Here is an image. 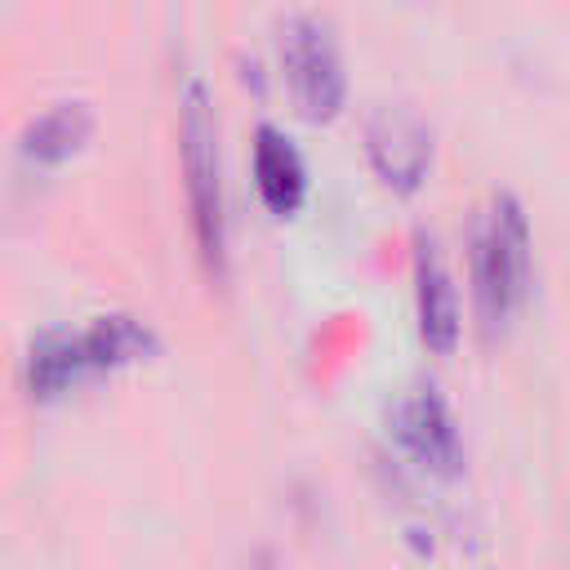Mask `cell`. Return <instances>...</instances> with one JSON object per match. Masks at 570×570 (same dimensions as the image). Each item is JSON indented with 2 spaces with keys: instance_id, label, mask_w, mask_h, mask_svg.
Returning <instances> with one entry per match:
<instances>
[{
  "instance_id": "9",
  "label": "cell",
  "mask_w": 570,
  "mask_h": 570,
  "mask_svg": "<svg viewBox=\"0 0 570 570\" xmlns=\"http://www.w3.org/2000/svg\"><path fill=\"white\" fill-rule=\"evenodd\" d=\"M76 347H80V361H85V374H102V370H125L142 356L156 352V334L134 321V316H98L85 334H76Z\"/></svg>"
},
{
  "instance_id": "8",
  "label": "cell",
  "mask_w": 570,
  "mask_h": 570,
  "mask_svg": "<svg viewBox=\"0 0 570 570\" xmlns=\"http://www.w3.org/2000/svg\"><path fill=\"white\" fill-rule=\"evenodd\" d=\"M254 178H258V196L276 218L298 214L303 196H307V169L298 160V151L289 147V138L272 125L258 129L254 142Z\"/></svg>"
},
{
  "instance_id": "6",
  "label": "cell",
  "mask_w": 570,
  "mask_h": 570,
  "mask_svg": "<svg viewBox=\"0 0 570 570\" xmlns=\"http://www.w3.org/2000/svg\"><path fill=\"white\" fill-rule=\"evenodd\" d=\"M414 312H419V338L436 356H450L463 334V307H459L454 276L432 240L414 245Z\"/></svg>"
},
{
  "instance_id": "2",
  "label": "cell",
  "mask_w": 570,
  "mask_h": 570,
  "mask_svg": "<svg viewBox=\"0 0 570 570\" xmlns=\"http://www.w3.org/2000/svg\"><path fill=\"white\" fill-rule=\"evenodd\" d=\"M178 147H183V178L191 200L196 249L209 276L227 272V209H223V160H218V120L209 89L191 76L178 94Z\"/></svg>"
},
{
  "instance_id": "3",
  "label": "cell",
  "mask_w": 570,
  "mask_h": 570,
  "mask_svg": "<svg viewBox=\"0 0 570 570\" xmlns=\"http://www.w3.org/2000/svg\"><path fill=\"white\" fill-rule=\"evenodd\" d=\"M281 71L303 120L330 125L347 102V71L321 18H289L281 31Z\"/></svg>"
},
{
  "instance_id": "7",
  "label": "cell",
  "mask_w": 570,
  "mask_h": 570,
  "mask_svg": "<svg viewBox=\"0 0 570 570\" xmlns=\"http://www.w3.org/2000/svg\"><path fill=\"white\" fill-rule=\"evenodd\" d=\"M94 138V107L80 102V98H67V102H53L49 111H40L27 129H22V160L31 165H62L71 156H80Z\"/></svg>"
},
{
  "instance_id": "4",
  "label": "cell",
  "mask_w": 570,
  "mask_h": 570,
  "mask_svg": "<svg viewBox=\"0 0 570 570\" xmlns=\"http://www.w3.org/2000/svg\"><path fill=\"white\" fill-rule=\"evenodd\" d=\"M392 441L423 476H432V481H459L463 476L468 450H463L459 423H454L441 392H432V387L405 392L392 410Z\"/></svg>"
},
{
  "instance_id": "1",
  "label": "cell",
  "mask_w": 570,
  "mask_h": 570,
  "mask_svg": "<svg viewBox=\"0 0 570 570\" xmlns=\"http://www.w3.org/2000/svg\"><path fill=\"white\" fill-rule=\"evenodd\" d=\"M472 298L485 334H499L530 298V223L517 196H494L472 227Z\"/></svg>"
},
{
  "instance_id": "5",
  "label": "cell",
  "mask_w": 570,
  "mask_h": 570,
  "mask_svg": "<svg viewBox=\"0 0 570 570\" xmlns=\"http://www.w3.org/2000/svg\"><path fill=\"white\" fill-rule=\"evenodd\" d=\"M365 160L387 191L414 196L432 169V125L405 102L374 107L365 120Z\"/></svg>"
},
{
  "instance_id": "10",
  "label": "cell",
  "mask_w": 570,
  "mask_h": 570,
  "mask_svg": "<svg viewBox=\"0 0 570 570\" xmlns=\"http://www.w3.org/2000/svg\"><path fill=\"white\" fill-rule=\"evenodd\" d=\"M76 379H85V361L71 334H40L27 356V387L36 396H58Z\"/></svg>"
}]
</instances>
